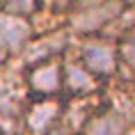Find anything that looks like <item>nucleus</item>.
<instances>
[{"label": "nucleus", "mask_w": 135, "mask_h": 135, "mask_svg": "<svg viewBox=\"0 0 135 135\" xmlns=\"http://www.w3.org/2000/svg\"><path fill=\"white\" fill-rule=\"evenodd\" d=\"M80 64L96 78H110L119 71V55L117 46L105 41H87L80 48Z\"/></svg>", "instance_id": "4"}, {"label": "nucleus", "mask_w": 135, "mask_h": 135, "mask_svg": "<svg viewBox=\"0 0 135 135\" xmlns=\"http://www.w3.org/2000/svg\"><path fill=\"white\" fill-rule=\"evenodd\" d=\"M131 121L114 108H99L85 121L83 135H128Z\"/></svg>", "instance_id": "5"}, {"label": "nucleus", "mask_w": 135, "mask_h": 135, "mask_svg": "<svg viewBox=\"0 0 135 135\" xmlns=\"http://www.w3.org/2000/svg\"><path fill=\"white\" fill-rule=\"evenodd\" d=\"M28 89L37 96H57L64 89V64L60 60H46L28 66Z\"/></svg>", "instance_id": "3"}, {"label": "nucleus", "mask_w": 135, "mask_h": 135, "mask_svg": "<svg viewBox=\"0 0 135 135\" xmlns=\"http://www.w3.org/2000/svg\"><path fill=\"white\" fill-rule=\"evenodd\" d=\"M46 135H73V133L69 131V128H64V124H57V126L53 128V131H48Z\"/></svg>", "instance_id": "12"}, {"label": "nucleus", "mask_w": 135, "mask_h": 135, "mask_svg": "<svg viewBox=\"0 0 135 135\" xmlns=\"http://www.w3.org/2000/svg\"><path fill=\"white\" fill-rule=\"evenodd\" d=\"M0 35L5 37L12 53H23L32 37V23L28 18H16V16H2L0 21Z\"/></svg>", "instance_id": "7"}, {"label": "nucleus", "mask_w": 135, "mask_h": 135, "mask_svg": "<svg viewBox=\"0 0 135 135\" xmlns=\"http://www.w3.org/2000/svg\"><path fill=\"white\" fill-rule=\"evenodd\" d=\"M128 7L126 0H78L69 12V28L83 35H94L117 23Z\"/></svg>", "instance_id": "1"}, {"label": "nucleus", "mask_w": 135, "mask_h": 135, "mask_svg": "<svg viewBox=\"0 0 135 135\" xmlns=\"http://www.w3.org/2000/svg\"><path fill=\"white\" fill-rule=\"evenodd\" d=\"M117 55H119V64L128 66L135 73V28H131L128 32L119 37L117 44Z\"/></svg>", "instance_id": "10"}, {"label": "nucleus", "mask_w": 135, "mask_h": 135, "mask_svg": "<svg viewBox=\"0 0 135 135\" xmlns=\"http://www.w3.org/2000/svg\"><path fill=\"white\" fill-rule=\"evenodd\" d=\"M64 108L60 103V99H53V96H37L28 108H25V114H23V128L28 131L30 135H46L48 131L60 124L62 119Z\"/></svg>", "instance_id": "2"}, {"label": "nucleus", "mask_w": 135, "mask_h": 135, "mask_svg": "<svg viewBox=\"0 0 135 135\" xmlns=\"http://www.w3.org/2000/svg\"><path fill=\"white\" fill-rule=\"evenodd\" d=\"M41 0H0V12L2 16H16V18H28L39 9Z\"/></svg>", "instance_id": "9"}, {"label": "nucleus", "mask_w": 135, "mask_h": 135, "mask_svg": "<svg viewBox=\"0 0 135 135\" xmlns=\"http://www.w3.org/2000/svg\"><path fill=\"white\" fill-rule=\"evenodd\" d=\"M66 30H57V32H50L48 37H41V39H32L28 44V48L23 50V60H25V66H35L39 62H46V60H55L64 48H66Z\"/></svg>", "instance_id": "6"}, {"label": "nucleus", "mask_w": 135, "mask_h": 135, "mask_svg": "<svg viewBox=\"0 0 135 135\" xmlns=\"http://www.w3.org/2000/svg\"><path fill=\"white\" fill-rule=\"evenodd\" d=\"M9 55H12V50H9L7 41H5V37L0 35V66H5V64H7Z\"/></svg>", "instance_id": "11"}, {"label": "nucleus", "mask_w": 135, "mask_h": 135, "mask_svg": "<svg viewBox=\"0 0 135 135\" xmlns=\"http://www.w3.org/2000/svg\"><path fill=\"white\" fill-rule=\"evenodd\" d=\"M99 87V78L92 76L80 62L64 64V89L71 96H92Z\"/></svg>", "instance_id": "8"}]
</instances>
